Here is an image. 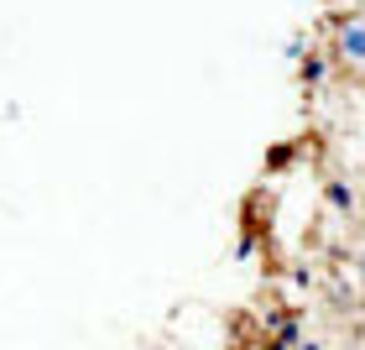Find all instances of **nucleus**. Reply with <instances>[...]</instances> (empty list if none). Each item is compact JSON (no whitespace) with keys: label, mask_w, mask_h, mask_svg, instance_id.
Listing matches in <instances>:
<instances>
[{"label":"nucleus","mask_w":365,"mask_h":350,"mask_svg":"<svg viewBox=\"0 0 365 350\" xmlns=\"http://www.w3.org/2000/svg\"><path fill=\"white\" fill-rule=\"evenodd\" d=\"M334 53H339L344 69H360V74H365V21H344V26H339Z\"/></svg>","instance_id":"f257e3e1"},{"label":"nucleus","mask_w":365,"mask_h":350,"mask_svg":"<svg viewBox=\"0 0 365 350\" xmlns=\"http://www.w3.org/2000/svg\"><path fill=\"white\" fill-rule=\"evenodd\" d=\"M324 199H329V204H334L339 214H350L355 204H360V194L350 189V183H344V178H334V183H324Z\"/></svg>","instance_id":"f03ea898"},{"label":"nucleus","mask_w":365,"mask_h":350,"mask_svg":"<svg viewBox=\"0 0 365 350\" xmlns=\"http://www.w3.org/2000/svg\"><path fill=\"white\" fill-rule=\"evenodd\" d=\"M297 74H303V84H308V89H313V84H329V58H324V53H313V58L297 63Z\"/></svg>","instance_id":"7ed1b4c3"},{"label":"nucleus","mask_w":365,"mask_h":350,"mask_svg":"<svg viewBox=\"0 0 365 350\" xmlns=\"http://www.w3.org/2000/svg\"><path fill=\"white\" fill-rule=\"evenodd\" d=\"M297 340H303V335H297V319H287V324H277V345H297Z\"/></svg>","instance_id":"20e7f679"},{"label":"nucleus","mask_w":365,"mask_h":350,"mask_svg":"<svg viewBox=\"0 0 365 350\" xmlns=\"http://www.w3.org/2000/svg\"><path fill=\"white\" fill-rule=\"evenodd\" d=\"M292 350H324V345H319V340H297Z\"/></svg>","instance_id":"39448f33"},{"label":"nucleus","mask_w":365,"mask_h":350,"mask_svg":"<svg viewBox=\"0 0 365 350\" xmlns=\"http://www.w3.org/2000/svg\"><path fill=\"white\" fill-rule=\"evenodd\" d=\"M360 204H365V189H360Z\"/></svg>","instance_id":"423d86ee"},{"label":"nucleus","mask_w":365,"mask_h":350,"mask_svg":"<svg viewBox=\"0 0 365 350\" xmlns=\"http://www.w3.org/2000/svg\"><path fill=\"white\" fill-rule=\"evenodd\" d=\"M360 21H365V16H360Z\"/></svg>","instance_id":"0eeeda50"}]
</instances>
